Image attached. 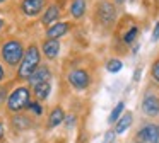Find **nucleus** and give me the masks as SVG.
<instances>
[{
    "instance_id": "1",
    "label": "nucleus",
    "mask_w": 159,
    "mask_h": 143,
    "mask_svg": "<svg viewBox=\"0 0 159 143\" xmlns=\"http://www.w3.org/2000/svg\"><path fill=\"white\" fill-rule=\"evenodd\" d=\"M39 67V50L36 46H29L26 50V54L21 60V67H19V77L21 78H29L33 72Z\"/></svg>"
},
{
    "instance_id": "2",
    "label": "nucleus",
    "mask_w": 159,
    "mask_h": 143,
    "mask_svg": "<svg viewBox=\"0 0 159 143\" xmlns=\"http://www.w3.org/2000/svg\"><path fill=\"white\" fill-rule=\"evenodd\" d=\"M7 106H9V111H12V112H19L24 107H28L29 106V89H26V87L16 89L9 95Z\"/></svg>"
},
{
    "instance_id": "3",
    "label": "nucleus",
    "mask_w": 159,
    "mask_h": 143,
    "mask_svg": "<svg viewBox=\"0 0 159 143\" xmlns=\"http://www.w3.org/2000/svg\"><path fill=\"white\" fill-rule=\"evenodd\" d=\"M24 56V50H22L19 41H7L2 48V58L5 60L7 65H17Z\"/></svg>"
},
{
    "instance_id": "4",
    "label": "nucleus",
    "mask_w": 159,
    "mask_h": 143,
    "mask_svg": "<svg viewBox=\"0 0 159 143\" xmlns=\"http://www.w3.org/2000/svg\"><path fill=\"white\" fill-rule=\"evenodd\" d=\"M98 17H99L101 24L104 26H111L116 19V10H115V5L110 2H101L99 7H98Z\"/></svg>"
},
{
    "instance_id": "5",
    "label": "nucleus",
    "mask_w": 159,
    "mask_h": 143,
    "mask_svg": "<svg viewBox=\"0 0 159 143\" xmlns=\"http://www.w3.org/2000/svg\"><path fill=\"white\" fill-rule=\"evenodd\" d=\"M69 82L72 84V87H75L77 90H84V89H87V85H89V75H87L86 70H80V68H77V70L70 72L69 75Z\"/></svg>"
},
{
    "instance_id": "6",
    "label": "nucleus",
    "mask_w": 159,
    "mask_h": 143,
    "mask_svg": "<svg viewBox=\"0 0 159 143\" xmlns=\"http://www.w3.org/2000/svg\"><path fill=\"white\" fill-rule=\"evenodd\" d=\"M139 138L144 143H159V128L156 124H147L139 131Z\"/></svg>"
},
{
    "instance_id": "7",
    "label": "nucleus",
    "mask_w": 159,
    "mask_h": 143,
    "mask_svg": "<svg viewBox=\"0 0 159 143\" xmlns=\"http://www.w3.org/2000/svg\"><path fill=\"white\" fill-rule=\"evenodd\" d=\"M142 111L147 116H157L159 114V99L152 94H147L142 101Z\"/></svg>"
},
{
    "instance_id": "8",
    "label": "nucleus",
    "mask_w": 159,
    "mask_h": 143,
    "mask_svg": "<svg viewBox=\"0 0 159 143\" xmlns=\"http://www.w3.org/2000/svg\"><path fill=\"white\" fill-rule=\"evenodd\" d=\"M43 5H45V0H24L22 2V10L28 15H36V14L41 12Z\"/></svg>"
},
{
    "instance_id": "9",
    "label": "nucleus",
    "mask_w": 159,
    "mask_h": 143,
    "mask_svg": "<svg viewBox=\"0 0 159 143\" xmlns=\"http://www.w3.org/2000/svg\"><path fill=\"white\" fill-rule=\"evenodd\" d=\"M50 70L46 67H39V68H36L34 72H33V75L29 77V84L31 85H38V84H41V82H48V78H50Z\"/></svg>"
},
{
    "instance_id": "10",
    "label": "nucleus",
    "mask_w": 159,
    "mask_h": 143,
    "mask_svg": "<svg viewBox=\"0 0 159 143\" xmlns=\"http://www.w3.org/2000/svg\"><path fill=\"white\" fill-rule=\"evenodd\" d=\"M69 24L67 22H58V24H53L52 27H48V37L50 39H57V37H60V36H63V34L69 31Z\"/></svg>"
},
{
    "instance_id": "11",
    "label": "nucleus",
    "mask_w": 159,
    "mask_h": 143,
    "mask_svg": "<svg viewBox=\"0 0 159 143\" xmlns=\"http://www.w3.org/2000/svg\"><path fill=\"white\" fill-rule=\"evenodd\" d=\"M58 15H60V9H58V5H52V7H48V9H46V12H45V15H43V24L50 26V24H53L57 19H58Z\"/></svg>"
},
{
    "instance_id": "12",
    "label": "nucleus",
    "mask_w": 159,
    "mask_h": 143,
    "mask_svg": "<svg viewBox=\"0 0 159 143\" xmlns=\"http://www.w3.org/2000/svg\"><path fill=\"white\" fill-rule=\"evenodd\" d=\"M43 51H45V54L48 58H55L57 54H58V51H60V43L55 41V39L46 41V43L43 44Z\"/></svg>"
},
{
    "instance_id": "13",
    "label": "nucleus",
    "mask_w": 159,
    "mask_h": 143,
    "mask_svg": "<svg viewBox=\"0 0 159 143\" xmlns=\"http://www.w3.org/2000/svg\"><path fill=\"white\" fill-rule=\"evenodd\" d=\"M63 118H65V114H63L62 107H55L52 111V114H50L48 118V126L50 128H55V126H58L60 123L63 121Z\"/></svg>"
},
{
    "instance_id": "14",
    "label": "nucleus",
    "mask_w": 159,
    "mask_h": 143,
    "mask_svg": "<svg viewBox=\"0 0 159 143\" xmlns=\"http://www.w3.org/2000/svg\"><path fill=\"white\" fill-rule=\"evenodd\" d=\"M50 90H52V85H50V82H41V84L34 85V94L38 99H46L50 95Z\"/></svg>"
},
{
    "instance_id": "15",
    "label": "nucleus",
    "mask_w": 159,
    "mask_h": 143,
    "mask_svg": "<svg viewBox=\"0 0 159 143\" xmlns=\"http://www.w3.org/2000/svg\"><path fill=\"white\" fill-rule=\"evenodd\" d=\"M70 12L75 19L82 17L86 14V0H74L72 2V7H70Z\"/></svg>"
},
{
    "instance_id": "16",
    "label": "nucleus",
    "mask_w": 159,
    "mask_h": 143,
    "mask_svg": "<svg viewBox=\"0 0 159 143\" xmlns=\"http://www.w3.org/2000/svg\"><path fill=\"white\" fill-rule=\"evenodd\" d=\"M130 124H132V114H130V112H127V114H123L120 119H118V123H116V133L127 131Z\"/></svg>"
},
{
    "instance_id": "17",
    "label": "nucleus",
    "mask_w": 159,
    "mask_h": 143,
    "mask_svg": "<svg viewBox=\"0 0 159 143\" xmlns=\"http://www.w3.org/2000/svg\"><path fill=\"white\" fill-rule=\"evenodd\" d=\"M137 34H139V27L137 26H132L130 29L125 32V36H123V41L127 44H130V43H134L135 41V37H137Z\"/></svg>"
},
{
    "instance_id": "18",
    "label": "nucleus",
    "mask_w": 159,
    "mask_h": 143,
    "mask_svg": "<svg viewBox=\"0 0 159 143\" xmlns=\"http://www.w3.org/2000/svg\"><path fill=\"white\" fill-rule=\"evenodd\" d=\"M106 68H108V72H111V73H116V72H120L121 68H123V63L115 58V60H110L106 63Z\"/></svg>"
},
{
    "instance_id": "19",
    "label": "nucleus",
    "mask_w": 159,
    "mask_h": 143,
    "mask_svg": "<svg viewBox=\"0 0 159 143\" xmlns=\"http://www.w3.org/2000/svg\"><path fill=\"white\" fill-rule=\"evenodd\" d=\"M123 107H125V104H123V102H118V104H116V107L113 109V112L110 114V123L118 121V118H120V114H121V111H123Z\"/></svg>"
},
{
    "instance_id": "20",
    "label": "nucleus",
    "mask_w": 159,
    "mask_h": 143,
    "mask_svg": "<svg viewBox=\"0 0 159 143\" xmlns=\"http://www.w3.org/2000/svg\"><path fill=\"white\" fill-rule=\"evenodd\" d=\"M14 124H16V128H19V129L29 128V119L24 118V116H17V118H14Z\"/></svg>"
},
{
    "instance_id": "21",
    "label": "nucleus",
    "mask_w": 159,
    "mask_h": 143,
    "mask_svg": "<svg viewBox=\"0 0 159 143\" xmlns=\"http://www.w3.org/2000/svg\"><path fill=\"white\" fill-rule=\"evenodd\" d=\"M29 109H31L34 114H41L43 112V107H41V104H38V102H29V106H28Z\"/></svg>"
},
{
    "instance_id": "22",
    "label": "nucleus",
    "mask_w": 159,
    "mask_h": 143,
    "mask_svg": "<svg viewBox=\"0 0 159 143\" xmlns=\"http://www.w3.org/2000/svg\"><path fill=\"white\" fill-rule=\"evenodd\" d=\"M152 77H154L156 80L159 82V60L156 61L154 65H152Z\"/></svg>"
},
{
    "instance_id": "23",
    "label": "nucleus",
    "mask_w": 159,
    "mask_h": 143,
    "mask_svg": "<svg viewBox=\"0 0 159 143\" xmlns=\"http://www.w3.org/2000/svg\"><path fill=\"white\" fill-rule=\"evenodd\" d=\"M115 141V133L113 131H108L106 135H104V141L103 143H113Z\"/></svg>"
},
{
    "instance_id": "24",
    "label": "nucleus",
    "mask_w": 159,
    "mask_h": 143,
    "mask_svg": "<svg viewBox=\"0 0 159 143\" xmlns=\"http://www.w3.org/2000/svg\"><path fill=\"white\" fill-rule=\"evenodd\" d=\"M159 39V22L154 26V31H152V41H157Z\"/></svg>"
},
{
    "instance_id": "25",
    "label": "nucleus",
    "mask_w": 159,
    "mask_h": 143,
    "mask_svg": "<svg viewBox=\"0 0 159 143\" xmlns=\"http://www.w3.org/2000/svg\"><path fill=\"white\" fill-rule=\"evenodd\" d=\"M5 97H7V89H5V87H0V102H4Z\"/></svg>"
},
{
    "instance_id": "26",
    "label": "nucleus",
    "mask_w": 159,
    "mask_h": 143,
    "mask_svg": "<svg viewBox=\"0 0 159 143\" xmlns=\"http://www.w3.org/2000/svg\"><path fill=\"white\" fill-rule=\"evenodd\" d=\"M4 138V124H2V123H0V140Z\"/></svg>"
},
{
    "instance_id": "27",
    "label": "nucleus",
    "mask_w": 159,
    "mask_h": 143,
    "mask_svg": "<svg viewBox=\"0 0 159 143\" xmlns=\"http://www.w3.org/2000/svg\"><path fill=\"white\" fill-rule=\"evenodd\" d=\"M4 78V68H2V65H0V80Z\"/></svg>"
},
{
    "instance_id": "28",
    "label": "nucleus",
    "mask_w": 159,
    "mask_h": 143,
    "mask_svg": "<svg viewBox=\"0 0 159 143\" xmlns=\"http://www.w3.org/2000/svg\"><path fill=\"white\" fill-rule=\"evenodd\" d=\"M139 77H140V70H137V72H135V75H134V78H135V80H137Z\"/></svg>"
},
{
    "instance_id": "29",
    "label": "nucleus",
    "mask_w": 159,
    "mask_h": 143,
    "mask_svg": "<svg viewBox=\"0 0 159 143\" xmlns=\"http://www.w3.org/2000/svg\"><path fill=\"white\" fill-rule=\"evenodd\" d=\"M2 27H4V20L0 19V29H2Z\"/></svg>"
},
{
    "instance_id": "30",
    "label": "nucleus",
    "mask_w": 159,
    "mask_h": 143,
    "mask_svg": "<svg viewBox=\"0 0 159 143\" xmlns=\"http://www.w3.org/2000/svg\"><path fill=\"white\" fill-rule=\"evenodd\" d=\"M116 2H118V3H121V2H125V0H116Z\"/></svg>"
},
{
    "instance_id": "31",
    "label": "nucleus",
    "mask_w": 159,
    "mask_h": 143,
    "mask_svg": "<svg viewBox=\"0 0 159 143\" xmlns=\"http://www.w3.org/2000/svg\"><path fill=\"white\" fill-rule=\"evenodd\" d=\"M2 2H5V0H0V3H2Z\"/></svg>"
},
{
    "instance_id": "32",
    "label": "nucleus",
    "mask_w": 159,
    "mask_h": 143,
    "mask_svg": "<svg viewBox=\"0 0 159 143\" xmlns=\"http://www.w3.org/2000/svg\"><path fill=\"white\" fill-rule=\"evenodd\" d=\"M139 143H140V141H139Z\"/></svg>"
}]
</instances>
